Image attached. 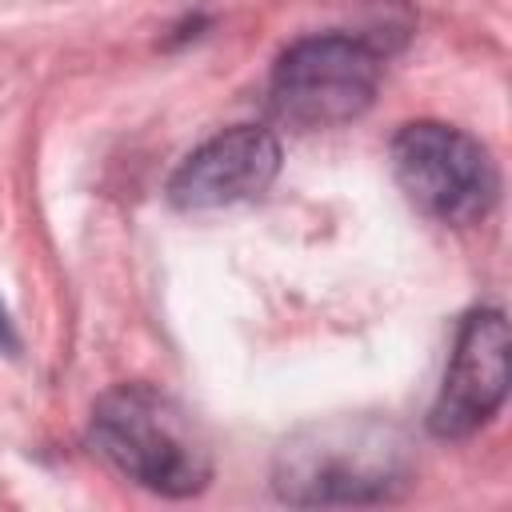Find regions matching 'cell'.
Listing matches in <instances>:
<instances>
[{
    "label": "cell",
    "mask_w": 512,
    "mask_h": 512,
    "mask_svg": "<svg viewBox=\"0 0 512 512\" xmlns=\"http://www.w3.org/2000/svg\"><path fill=\"white\" fill-rule=\"evenodd\" d=\"M404 444L376 424L312 428L288 440L276 456L272 488L284 504L340 508L384 504L408 488Z\"/></svg>",
    "instance_id": "obj_2"
},
{
    "label": "cell",
    "mask_w": 512,
    "mask_h": 512,
    "mask_svg": "<svg viewBox=\"0 0 512 512\" xmlns=\"http://www.w3.org/2000/svg\"><path fill=\"white\" fill-rule=\"evenodd\" d=\"M280 172V140L268 128L236 124L204 140L168 180V200L184 212H212L256 200Z\"/></svg>",
    "instance_id": "obj_6"
},
{
    "label": "cell",
    "mask_w": 512,
    "mask_h": 512,
    "mask_svg": "<svg viewBox=\"0 0 512 512\" xmlns=\"http://www.w3.org/2000/svg\"><path fill=\"white\" fill-rule=\"evenodd\" d=\"M504 396H508V320L500 308H480L456 332L444 384L428 412V428L440 440L472 436L480 424L496 416Z\"/></svg>",
    "instance_id": "obj_5"
},
{
    "label": "cell",
    "mask_w": 512,
    "mask_h": 512,
    "mask_svg": "<svg viewBox=\"0 0 512 512\" xmlns=\"http://www.w3.org/2000/svg\"><path fill=\"white\" fill-rule=\"evenodd\" d=\"M380 56L360 36L320 32L296 40L272 68V108L292 128H336L376 100Z\"/></svg>",
    "instance_id": "obj_4"
},
{
    "label": "cell",
    "mask_w": 512,
    "mask_h": 512,
    "mask_svg": "<svg viewBox=\"0 0 512 512\" xmlns=\"http://www.w3.org/2000/svg\"><path fill=\"white\" fill-rule=\"evenodd\" d=\"M88 444L124 480L156 496H196L212 480V452L196 420L152 384H116L92 404Z\"/></svg>",
    "instance_id": "obj_1"
},
{
    "label": "cell",
    "mask_w": 512,
    "mask_h": 512,
    "mask_svg": "<svg viewBox=\"0 0 512 512\" xmlns=\"http://www.w3.org/2000/svg\"><path fill=\"white\" fill-rule=\"evenodd\" d=\"M392 172L404 196L440 224H476L500 196L492 152L440 120H412L392 136Z\"/></svg>",
    "instance_id": "obj_3"
},
{
    "label": "cell",
    "mask_w": 512,
    "mask_h": 512,
    "mask_svg": "<svg viewBox=\"0 0 512 512\" xmlns=\"http://www.w3.org/2000/svg\"><path fill=\"white\" fill-rule=\"evenodd\" d=\"M8 352H16V332H12L8 308H4V300H0V356H8Z\"/></svg>",
    "instance_id": "obj_7"
}]
</instances>
